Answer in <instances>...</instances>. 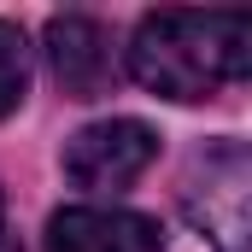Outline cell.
I'll use <instances>...</instances> for the list:
<instances>
[{"label": "cell", "mask_w": 252, "mask_h": 252, "mask_svg": "<svg viewBox=\"0 0 252 252\" xmlns=\"http://www.w3.org/2000/svg\"><path fill=\"white\" fill-rule=\"evenodd\" d=\"M252 64L247 12H147L129 41V70L164 100H211Z\"/></svg>", "instance_id": "6da1fadb"}, {"label": "cell", "mask_w": 252, "mask_h": 252, "mask_svg": "<svg viewBox=\"0 0 252 252\" xmlns=\"http://www.w3.org/2000/svg\"><path fill=\"white\" fill-rule=\"evenodd\" d=\"M158 158V135L141 118H106V124H88L70 135L64 147V176L88 193H118L129 188L147 164Z\"/></svg>", "instance_id": "7a4b0ae2"}, {"label": "cell", "mask_w": 252, "mask_h": 252, "mask_svg": "<svg viewBox=\"0 0 252 252\" xmlns=\"http://www.w3.org/2000/svg\"><path fill=\"white\" fill-rule=\"evenodd\" d=\"M164 235L153 217L124 205H70L47 223V252H158Z\"/></svg>", "instance_id": "3957f363"}, {"label": "cell", "mask_w": 252, "mask_h": 252, "mask_svg": "<svg viewBox=\"0 0 252 252\" xmlns=\"http://www.w3.org/2000/svg\"><path fill=\"white\" fill-rule=\"evenodd\" d=\"M47 59H53V76L64 82L70 100H100L118 76L112 35L94 18H53L47 24Z\"/></svg>", "instance_id": "277c9868"}, {"label": "cell", "mask_w": 252, "mask_h": 252, "mask_svg": "<svg viewBox=\"0 0 252 252\" xmlns=\"http://www.w3.org/2000/svg\"><path fill=\"white\" fill-rule=\"evenodd\" d=\"M193 170H205V188H211L205 199H188L193 223L223 252H241V235H247V153L235 141H223L205 158H193Z\"/></svg>", "instance_id": "5b68a950"}, {"label": "cell", "mask_w": 252, "mask_h": 252, "mask_svg": "<svg viewBox=\"0 0 252 252\" xmlns=\"http://www.w3.org/2000/svg\"><path fill=\"white\" fill-rule=\"evenodd\" d=\"M24 88H30V47H24V30H18V24H0V118L24 106Z\"/></svg>", "instance_id": "8992f818"}, {"label": "cell", "mask_w": 252, "mask_h": 252, "mask_svg": "<svg viewBox=\"0 0 252 252\" xmlns=\"http://www.w3.org/2000/svg\"><path fill=\"white\" fill-rule=\"evenodd\" d=\"M0 252H18V235H12V223H6V193H0Z\"/></svg>", "instance_id": "52a82bcc"}]
</instances>
